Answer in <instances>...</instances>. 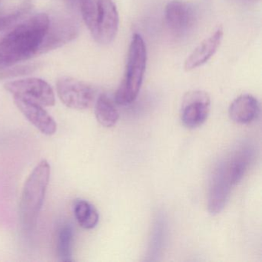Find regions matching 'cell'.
<instances>
[{"instance_id": "1", "label": "cell", "mask_w": 262, "mask_h": 262, "mask_svg": "<svg viewBox=\"0 0 262 262\" xmlns=\"http://www.w3.org/2000/svg\"><path fill=\"white\" fill-rule=\"evenodd\" d=\"M48 15L39 13L22 21L0 41V69L39 54L50 27Z\"/></svg>"}, {"instance_id": "2", "label": "cell", "mask_w": 262, "mask_h": 262, "mask_svg": "<svg viewBox=\"0 0 262 262\" xmlns=\"http://www.w3.org/2000/svg\"><path fill=\"white\" fill-rule=\"evenodd\" d=\"M81 12L93 39L102 45L111 43L119 25V12L113 0H80Z\"/></svg>"}, {"instance_id": "3", "label": "cell", "mask_w": 262, "mask_h": 262, "mask_svg": "<svg viewBox=\"0 0 262 262\" xmlns=\"http://www.w3.org/2000/svg\"><path fill=\"white\" fill-rule=\"evenodd\" d=\"M50 164L41 161L27 179L19 204L21 222L26 230L32 231L37 225L50 179Z\"/></svg>"}, {"instance_id": "4", "label": "cell", "mask_w": 262, "mask_h": 262, "mask_svg": "<svg viewBox=\"0 0 262 262\" xmlns=\"http://www.w3.org/2000/svg\"><path fill=\"white\" fill-rule=\"evenodd\" d=\"M147 63L145 41L139 34H135L130 43L123 79L115 96L116 103L127 105L133 103L140 91Z\"/></svg>"}, {"instance_id": "5", "label": "cell", "mask_w": 262, "mask_h": 262, "mask_svg": "<svg viewBox=\"0 0 262 262\" xmlns=\"http://www.w3.org/2000/svg\"><path fill=\"white\" fill-rule=\"evenodd\" d=\"M56 90L61 102L73 110L90 108L96 98V92L91 85L69 76L58 79Z\"/></svg>"}, {"instance_id": "6", "label": "cell", "mask_w": 262, "mask_h": 262, "mask_svg": "<svg viewBox=\"0 0 262 262\" xmlns=\"http://www.w3.org/2000/svg\"><path fill=\"white\" fill-rule=\"evenodd\" d=\"M4 87L13 97L26 99L42 106H53L56 102L52 87L46 81L38 78L12 81L7 82Z\"/></svg>"}, {"instance_id": "7", "label": "cell", "mask_w": 262, "mask_h": 262, "mask_svg": "<svg viewBox=\"0 0 262 262\" xmlns=\"http://www.w3.org/2000/svg\"><path fill=\"white\" fill-rule=\"evenodd\" d=\"M210 110L211 99L208 93L202 90L188 92L182 99L181 120L187 128H198L207 120Z\"/></svg>"}, {"instance_id": "8", "label": "cell", "mask_w": 262, "mask_h": 262, "mask_svg": "<svg viewBox=\"0 0 262 262\" xmlns=\"http://www.w3.org/2000/svg\"><path fill=\"white\" fill-rule=\"evenodd\" d=\"M165 21L174 36L182 37L192 31L197 22V11L192 4L173 0L165 8Z\"/></svg>"}, {"instance_id": "9", "label": "cell", "mask_w": 262, "mask_h": 262, "mask_svg": "<svg viewBox=\"0 0 262 262\" xmlns=\"http://www.w3.org/2000/svg\"><path fill=\"white\" fill-rule=\"evenodd\" d=\"M233 186L224 162L222 161L214 168L210 180L208 208L211 214H217L223 211Z\"/></svg>"}, {"instance_id": "10", "label": "cell", "mask_w": 262, "mask_h": 262, "mask_svg": "<svg viewBox=\"0 0 262 262\" xmlns=\"http://www.w3.org/2000/svg\"><path fill=\"white\" fill-rule=\"evenodd\" d=\"M14 102L24 116L47 136H53L57 130V125L42 105L20 98L14 97Z\"/></svg>"}, {"instance_id": "11", "label": "cell", "mask_w": 262, "mask_h": 262, "mask_svg": "<svg viewBox=\"0 0 262 262\" xmlns=\"http://www.w3.org/2000/svg\"><path fill=\"white\" fill-rule=\"evenodd\" d=\"M223 36V28L217 27L214 33L204 39L185 59L184 69L186 71H191L206 63L217 52L222 43Z\"/></svg>"}, {"instance_id": "12", "label": "cell", "mask_w": 262, "mask_h": 262, "mask_svg": "<svg viewBox=\"0 0 262 262\" xmlns=\"http://www.w3.org/2000/svg\"><path fill=\"white\" fill-rule=\"evenodd\" d=\"M260 113V104L251 95H242L236 98L228 108L230 119L241 125H248L254 122Z\"/></svg>"}, {"instance_id": "13", "label": "cell", "mask_w": 262, "mask_h": 262, "mask_svg": "<svg viewBox=\"0 0 262 262\" xmlns=\"http://www.w3.org/2000/svg\"><path fill=\"white\" fill-rule=\"evenodd\" d=\"M253 149L249 146L242 147L228 159L223 160L225 169L232 185H236L245 176L253 159Z\"/></svg>"}, {"instance_id": "14", "label": "cell", "mask_w": 262, "mask_h": 262, "mask_svg": "<svg viewBox=\"0 0 262 262\" xmlns=\"http://www.w3.org/2000/svg\"><path fill=\"white\" fill-rule=\"evenodd\" d=\"M77 33L76 26L70 22L58 23L56 25L54 24L53 27L50 24L48 32L41 46L39 54L67 43L70 39H74Z\"/></svg>"}, {"instance_id": "15", "label": "cell", "mask_w": 262, "mask_h": 262, "mask_svg": "<svg viewBox=\"0 0 262 262\" xmlns=\"http://www.w3.org/2000/svg\"><path fill=\"white\" fill-rule=\"evenodd\" d=\"M95 114L98 122L106 128L116 125L119 119V113L114 102L106 94L100 95L98 97Z\"/></svg>"}, {"instance_id": "16", "label": "cell", "mask_w": 262, "mask_h": 262, "mask_svg": "<svg viewBox=\"0 0 262 262\" xmlns=\"http://www.w3.org/2000/svg\"><path fill=\"white\" fill-rule=\"evenodd\" d=\"M74 214L79 225L85 229L96 228L99 223V214L94 205L88 201L77 199L75 201Z\"/></svg>"}, {"instance_id": "17", "label": "cell", "mask_w": 262, "mask_h": 262, "mask_svg": "<svg viewBox=\"0 0 262 262\" xmlns=\"http://www.w3.org/2000/svg\"><path fill=\"white\" fill-rule=\"evenodd\" d=\"M73 237H74V230L71 224L65 223L61 225L58 231L57 243H56L58 257L60 261H73L72 250H73Z\"/></svg>"}, {"instance_id": "18", "label": "cell", "mask_w": 262, "mask_h": 262, "mask_svg": "<svg viewBox=\"0 0 262 262\" xmlns=\"http://www.w3.org/2000/svg\"><path fill=\"white\" fill-rule=\"evenodd\" d=\"M30 7H23L14 11L0 15V33L12 30L29 12Z\"/></svg>"}, {"instance_id": "19", "label": "cell", "mask_w": 262, "mask_h": 262, "mask_svg": "<svg viewBox=\"0 0 262 262\" xmlns=\"http://www.w3.org/2000/svg\"><path fill=\"white\" fill-rule=\"evenodd\" d=\"M34 70H36V66L34 65L23 66L16 68L9 69V70H4V72H0V79L23 76V75L31 73Z\"/></svg>"}, {"instance_id": "20", "label": "cell", "mask_w": 262, "mask_h": 262, "mask_svg": "<svg viewBox=\"0 0 262 262\" xmlns=\"http://www.w3.org/2000/svg\"><path fill=\"white\" fill-rule=\"evenodd\" d=\"M246 1H255V0H246Z\"/></svg>"}]
</instances>
